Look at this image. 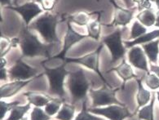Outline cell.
Wrapping results in <instances>:
<instances>
[{
    "label": "cell",
    "mask_w": 159,
    "mask_h": 120,
    "mask_svg": "<svg viewBox=\"0 0 159 120\" xmlns=\"http://www.w3.org/2000/svg\"><path fill=\"white\" fill-rule=\"evenodd\" d=\"M103 47H104V44L101 43L100 47L96 51H94L93 53H91L84 56V57H79V58H67L64 61L66 63L74 62V63L80 64V65H83V66L89 68V69L94 70L95 72L98 74V75L100 77V79H102L105 84H108V83H107L105 79L103 76V74L100 73V70H99V57H100V52L103 49Z\"/></svg>",
    "instance_id": "cell-7"
},
{
    "label": "cell",
    "mask_w": 159,
    "mask_h": 120,
    "mask_svg": "<svg viewBox=\"0 0 159 120\" xmlns=\"http://www.w3.org/2000/svg\"><path fill=\"white\" fill-rule=\"evenodd\" d=\"M155 26L159 28V11L156 13V21H155Z\"/></svg>",
    "instance_id": "cell-39"
},
{
    "label": "cell",
    "mask_w": 159,
    "mask_h": 120,
    "mask_svg": "<svg viewBox=\"0 0 159 120\" xmlns=\"http://www.w3.org/2000/svg\"><path fill=\"white\" fill-rule=\"evenodd\" d=\"M19 104H20V101H17V100L9 103L1 100V102H0V118H1V120L3 119L7 112H8L9 110H11L14 107L18 105Z\"/></svg>",
    "instance_id": "cell-30"
},
{
    "label": "cell",
    "mask_w": 159,
    "mask_h": 120,
    "mask_svg": "<svg viewBox=\"0 0 159 120\" xmlns=\"http://www.w3.org/2000/svg\"><path fill=\"white\" fill-rule=\"evenodd\" d=\"M63 101V100L52 98L50 102L48 103V105L45 106V112H46L49 116L54 115V114H56L57 112H59L60 108H61Z\"/></svg>",
    "instance_id": "cell-28"
},
{
    "label": "cell",
    "mask_w": 159,
    "mask_h": 120,
    "mask_svg": "<svg viewBox=\"0 0 159 120\" xmlns=\"http://www.w3.org/2000/svg\"><path fill=\"white\" fill-rule=\"evenodd\" d=\"M146 86L152 90H157L159 88V78L155 74L147 73L144 79Z\"/></svg>",
    "instance_id": "cell-29"
},
{
    "label": "cell",
    "mask_w": 159,
    "mask_h": 120,
    "mask_svg": "<svg viewBox=\"0 0 159 120\" xmlns=\"http://www.w3.org/2000/svg\"><path fill=\"white\" fill-rule=\"evenodd\" d=\"M29 1H34V0H29Z\"/></svg>",
    "instance_id": "cell-44"
},
{
    "label": "cell",
    "mask_w": 159,
    "mask_h": 120,
    "mask_svg": "<svg viewBox=\"0 0 159 120\" xmlns=\"http://www.w3.org/2000/svg\"><path fill=\"white\" fill-rule=\"evenodd\" d=\"M7 71L5 67H1V75H0V79L2 81L7 80Z\"/></svg>",
    "instance_id": "cell-35"
},
{
    "label": "cell",
    "mask_w": 159,
    "mask_h": 120,
    "mask_svg": "<svg viewBox=\"0 0 159 120\" xmlns=\"http://www.w3.org/2000/svg\"><path fill=\"white\" fill-rule=\"evenodd\" d=\"M112 70L116 71L117 74L122 78V79L123 80V86H124V83H126V81L129 80V79H134V78L137 79V76L135 75L134 71H133V69L131 68V65L126 63V61L125 60H122V63L120 64L118 66L109 70V72H110Z\"/></svg>",
    "instance_id": "cell-15"
},
{
    "label": "cell",
    "mask_w": 159,
    "mask_h": 120,
    "mask_svg": "<svg viewBox=\"0 0 159 120\" xmlns=\"http://www.w3.org/2000/svg\"><path fill=\"white\" fill-rule=\"evenodd\" d=\"M21 120H28V118H22Z\"/></svg>",
    "instance_id": "cell-43"
},
{
    "label": "cell",
    "mask_w": 159,
    "mask_h": 120,
    "mask_svg": "<svg viewBox=\"0 0 159 120\" xmlns=\"http://www.w3.org/2000/svg\"><path fill=\"white\" fill-rule=\"evenodd\" d=\"M156 95H157V100H158V102H159V91H158V92H157V93H156Z\"/></svg>",
    "instance_id": "cell-42"
},
{
    "label": "cell",
    "mask_w": 159,
    "mask_h": 120,
    "mask_svg": "<svg viewBox=\"0 0 159 120\" xmlns=\"http://www.w3.org/2000/svg\"><path fill=\"white\" fill-rule=\"evenodd\" d=\"M70 23L71 22L67 21V32H66V35L65 36V40H64L65 44H64L63 49L61 53L54 56V57H51V58H53V59L59 58V59L65 61L66 54L71 48V47L74 46V44H76L77 43L80 42L81 40H83V39H85L86 37H88V35H81L77 33L76 31H74Z\"/></svg>",
    "instance_id": "cell-12"
},
{
    "label": "cell",
    "mask_w": 159,
    "mask_h": 120,
    "mask_svg": "<svg viewBox=\"0 0 159 120\" xmlns=\"http://www.w3.org/2000/svg\"><path fill=\"white\" fill-rule=\"evenodd\" d=\"M24 96H26L30 104L34 105L35 107L46 106L52 100V97L46 95V94L40 93L36 92H28L24 93Z\"/></svg>",
    "instance_id": "cell-16"
},
{
    "label": "cell",
    "mask_w": 159,
    "mask_h": 120,
    "mask_svg": "<svg viewBox=\"0 0 159 120\" xmlns=\"http://www.w3.org/2000/svg\"><path fill=\"white\" fill-rule=\"evenodd\" d=\"M132 2L137 4V8L139 12L151 8L150 0H132Z\"/></svg>",
    "instance_id": "cell-34"
},
{
    "label": "cell",
    "mask_w": 159,
    "mask_h": 120,
    "mask_svg": "<svg viewBox=\"0 0 159 120\" xmlns=\"http://www.w3.org/2000/svg\"><path fill=\"white\" fill-rule=\"evenodd\" d=\"M122 33L121 29H117L111 35H107L102 39V44L106 45L111 53V63H115L119 60L123 59L126 54V50L123 46Z\"/></svg>",
    "instance_id": "cell-5"
},
{
    "label": "cell",
    "mask_w": 159,
    "mask_h": 120,
    "mask_svg": "<svg viewBox=\"0 0 159 120\" xmlns=\"http://www.w3.org/2000/svg\"><path fill=\"white\" fill-rule=\"evenodd\" d=\"M118 90V88L113 89L109 84H105L104 87L98 90H90V96L93 100L92 107L96 108L109 105H124L122 103L119 102L115 97V93Z\"/></svg>",
    "instance_id": "cell-6"
},
{
    "label": "cell",
    "mask_w": 159,
    "mask_h": 120,
    "mask_svg": "<svg viewBox=\"0 0 159 120\" xmlns=\"http://www.w3.org/2000/svg\"><path fill=\"white\" fill-rule=\"evenodd\" d=\"M6 8L15 11L20 14L23 18V20L25 21V25L27 27L30 25V23L34 18L36 17L43 11L37 3L34 2H26L21 6H10V7H7Z\"/></svg>",
    "instance_id": "cell-11"
},
{
    "label": "cell",
    "mask_w": 159,
    "mask_h": 120,
    "mask_svg": "<svg viewBox=\"0 0 159 120\" xmlns=\"http://www.w3.org/2000/svg\"><path fill=\"white\" fill-rule=\"evenodd\" d=\"M75 113V107L69 104H63L56 118L58 120H72Z\"/></svg>",
    "instance_id": "cell-24"
},
{
    "label": "cell",
    "mask_w": 159,
    "mask_h": 120,
    "mask_svg": "<svg viewBox=\"0 0 159 120\" xmlns=\"http://www.w3.org/2000/svg\"><path fill=\"white\" fill-rule=\"evenodd\" d=\"M38 72L39 70L37 69L28 66L22 61V58H20L16 61L14 66L8 70V74L11 79L26 81L28 79H31L34 77L41 76L42 74L38 75Z\"/></svg>",
    "instance_id": "cell-9"
},
{
    "label": "cell",
    "mask_w": 159,
    "mask_h": 120,
    "mask_svg": "<svg viewBox=\"0 0 159 120\" xmlns=\"http://www.w3.org/2000/svg\"><path fill=\"white\" fill-rule=\"evenodd\" d=\"M59 0H37V2L41 4L44 11H52Z\"/></svg>",
    "instance_id": "cell-33"
},
{
    "label": "cell",
    "mask_w": 159,
    "mask_h": 120,
    "mask_svg": "<svg viewBox=\"0 0 159 120\" xmlns=\"http://www.w3.org/2000/svg\"><path fill=\"white\" fill-rule=\"evenodd\" d=\"M138 83V93H137V102H138V108L144 107L146 105H148V102H150V100L152 98L151 92L148 90L145 89L142 84L141 80L136 79Z\"/></svg>",
    "instance_id": "cell-21"
},
{
    "label": "cell",
    "mask_w": 159,
    "mask_h": 120,
    "mask_svg": "<svg viewBox=\"0 0 159 120\" xmlns=\"http://www.w3.org/2000/svg\"><path fill=\"white\" fill-rule=\"evenodd\" d=\"M19 44L22 51V57H44L51 58L50 48L52 44L45 45L37 36L31 34L26 25H23L19 36Z\"/></svg>",
    "instance_id": "cell-1"
},
{
    "label": "cell",
    "mask_w": 159,
    "mask_h": 120,
    "mask_svg": "<svg viewBox=\"0 0 159 120\" xmlns=\"http://www.w3.org/2000/svg\"><path fill=\"white\" fill-rule=\"evenodd\" d=\"M103 12L100 11L98 14V18L96 21L90 22L87 25V31H88V37H91L96 40H98L100 37V32H101V25L102 23L100 22V17Z\"/></svg>",
    "instance_id": "cell-22"
},
{
    "label": "cell",
    "mask_w": 159,
    "mask_h": 120,
    "mask_svg": "<svg viewBox=\"0 0 159 120\" xmlns=\"http://www.w3.org/2000/svg\"><path fill=\"white\" fill-rule=\"evenodd\" d=\"M67 85L72 96L73 103L75 104L81 101L83 105H86L90 82L86 78L83 69H79L77 71L69 74Z\"/></svg>",
    "instance_id": "cell-3"
},
{
    "label": "cell",
    "mask_w": 159,
    "mask_h": 120,
    "mask_svg": "<svg viewBox=\"0 0 159 120\" xmlns=\"http://www.w3.org/2000/svg\"><path fill=\"white\" fill-rule=\"evenodd\" d=\"M151 72L155 74L159 78V66H156V65H151L150 69H149Z\"/></svg>",
    "instance_id": "cell-36"
},
{
    "label": "cell",
    "mask_w": 159,
    "mask_h": 120,
    "mask_svg": "<svg viewBox=\"0 0 159 120\" xmlns=\"http://www.w3.org/2000/svg\"><path fill=\"white\" fill-rule=\"evenodd\" d=\"M87 111L91 113L102 115L110 120H123L126 118L131 117L132 114L130 113L125 105H110L105 108H89Z\"/></svg>",
    "instance_id": "cell-8"
},
{
    "label": "cell",
    "mask_w": 159,
    "mask_h": 120,
    "mask_svg": "<svg viewBox=\"0 0 159 120\" xmlns=\"http://www.w3.org/2000/svg\"><path fill=\"white\" fill-rule=\"evenodd\" d=\"M59 23V15H53L49 12H47L43 15L41 17L31 23L29 25V29L34 30L38 31L42 36V38L48 44H53L56 43H60V40L57 38L56 33V27Z\"/></svg>",
    "instance_id": "cell-2"
},
{
    "label": "cell",
    "mask_w": 159,
    "mask_h": 120,
    "mask_svg": "<svg viewBox=\"0 0 159 120\" xmlns=\"http://www.w3.org/2000/svg\"><path fill=\"white\" fill-rule=\"evenodd\" d=\"M128 59L130 63L135 68L142 70L147 73H149L148 68V62L146 58V54L143 48L135 46L131 48L128 53Z\"/></svg>",
    "instance_id": "cell-13"
},
{
    "label": "cell",
    "mask_w": 159,
    "mask_h": 120,
    "mask_svg": "<svg viewBox=\"0 0 159 120\" xmlns=\"http://www.w3.org/2000/svg\"><path fill=\"white\" fill-rule=\"evenodd\" d=\"M114 8V14H113V21L109 25L102 24V25L105 26L113 27V26H122L125 27L131 21L134 17L135 11L131 9H124L118 6L116 3L115 0H109Z\"/></svg>",
    "instance_id": "cell-10"
},
{
    "label": "cell",
    "mask_w": 159,
    "mask_h": 120,
    "mask_svg": "<svg viewBox=\"0 0 159 120\" xmlns=\"http://www.w3.org/2000/svg\"><path fill=\"white\" fill-rule=\"evenodd\" d=\"M142 48L151 63H154V65H156L157 63L159 55V39H155L150 43L143 44Z\"/></svg>",
    "instance_id": "cell-17"
},
{
    "label": "cell",
    "mask_w": 159,
    "mask_h": 120,
    "mask_svg": "<svg viewBox=\"0 0 159 120\" xmlns=\"http://www.w3.org/2000/svg\"><path fill=\"white\" fill-rule=\"evenodd\" d=\"M157 38H159V30H152L151 32L146 33L145 35H142L141 37L138 38L133 41H125L124 44L126 48H131L135 47V45H138V44L143 45V44L150 43Z\"/></svg>",
    "instance_id": "cell-18"
},
{
    "label": "cell",
    "mask_w": 159,
    "mask_h": 120,
    "mask_svg": "<svg viewBox=\"0 0 159 120\" xmlns=\"http://www.w3.org/2000/svg\"><path fill=\"white\" fill-rule=\"evenodd\" d=\"M18 1L19 0H13V5L14 6H18Z\"/></svg>",
    "instance_id": "cell-41"
},
{
    "label": "cell",
    "mask_w": 159,
    "mask_h": 120,
    "mask_svg": "<svg viewBox=\"0 0 159 120\" xmlns=\"http://www.w3.org/2000/svg\"><path fill=\"white\" fill-rule=\"evenodd\" d=\"M19 44V38L10 39L7 37L1 35V57H3L12 48Z\"/></svg>",
    "instance_id": "cell-25"
},
{
    "label": "cell",
    "mask_w": 159,
    "mask_h": 120,
    "mask_svg": "<svg viewBox=\"0 0 159 120\" xmlns=\"http://www.w3.org/2000/svg\"><path fill=\"white\" fill-rule=\"evenodd\" d=\"M147 33V29L144 25L138 21L137 20L133 22L131 30V36H130V39H136L138 38L141 37L142 35H145Z\"/></svg>",
    "instance_id": "cell-27"
},
{
    "label": "cell",
    "mask_w": 159,
    "mask_h": 120,
    "mask_svg": "<svg viewBox=\"0 0 159 120\" xmlns=\"http://www.w3.org/2000/svg\"><path fill=\"white\" fill-rule=\"evenodd\" d=\"M151 1H152V2H155V4L157 5V9L159 10V0H151Z\"/></svg>",
    "instance_id": "cell-40"
},
{
    "label": "cell",
    "mask_w": 159,
    "mask_h": 120,
    "mask_svg": "<svg viewBox=\"0 0 159 120\" xmlns=\"http://www.w3.org/2000/svg\"><path fill=\"white\" fill-rule=\"evenodd\" d=\"M66 62L56 69H48L43 66L45 69V74L48 77L49 84H50V92L53 95H57L65 100L66 92L64 89V81L70 72L66 71Z\"/></svg>",
    "instance_id": "cell-4"
},
{
    "label": "cell",
    "mask_w": 159,
    "mask_h": 120,
    "mask_svg": "<svg viewBox=\"0 0 159 120\" xmlns=\"http://www.w3.org/2000/svg\"><path fill=\"white\" fill-rule=\"evenodd\" d=\"M1 5H2V7H10L11 6V0H1Z\"/></svg>",
    "instance_id": "cell-37"
},
{
    "label": "cell",
    "mask_w": 159,
    "mask_h": 120,
    "mask_svg": "<svg viewBox=\"0 0 159 120\" xmlns=\"http://www.w3.org/2000/svg\"><path fill=\"white\" fill-rule=\"evenodd\" d=\"M125 2V4H126V6L128 8H131V7H133V2H132V0H123Z\"/></svg>",
    "instance_id": "cell-38"
},
{
    "label": "cell",
    "mask_w": 159,
    "mask_h": 120,
    "mask_svg": "<svg viewBox=\"0 0 159 120\" xmlns=\"http://www.w3.org/2000/svg\"><path fill=\"white\" fill-rule=\"evenodd\" d=\"M74 120H103L101 118L96 117V116L92 115L91 113H88L86 108V105H83V109L82 111L77 115L76 118Z\"/></svg>",
    "instance_id": "cell-32"
},
{
    "label": "cell",
    "mask_w": 159,
    "mask_h": 120,
    "mask_svg": "<svg viewBox=\"0 0 159 120\" xmlns=\"http://www.w3.org/2000/svg\"><path fill=\"white\" fill-rule=\"evenodd\" d=\"M30 82L31 80H16L14 81V82H11V83H6L4 85H2L1 88H0L1 98H8V97L13 96L14 95H16L18 92H20L25 86L27 85Z\"/></svg>",
    "instance_id": "cell-14"
},
{
    "label": "cell",
    "mask_w": 159,
    "mask_h": 120,
    "mask_svg": "<svg viewBox=\"0 0 159 120\" xmlns=\"http://www.w3.org/2000/svg\"><path fill=\"white\" fill-rule=\"evenodd\" d=\"M95 12L90 13L86 11H80L77 12L75 13L72 15H69L66 16V19H68V21L74 22V24L80 25V26H86L90 23V19H91V16L92 14H95Z\"/></svg>",
    "instance_id": "cell-19"
},
{
    "label": "cell",
    "mask_w": 159,
    "mask_h": 120,
    "mask_svg": "<svg viewBox=\"0 0 159 120\" xmlns=\"http://www.w3.org/2000/svg\"><path fill=\"white\" fill-rule=\"evenodd\" d=\"M30 118L31 120H50L51 116L48 115L40 107H34L31 112Z\"/></svg>",
    "instance_id": "cell-31"
},
{
    "label": "cell",
    "mask_w": 159,
    "mask_h": 120,
    "mask_svg": "<svg viewBox=\"0 0 159 120\" xmlns=\"http://www.w3.org/2000/svg\"><path fill=\"white\" fill-rule=\"evenodd\" d=\"M30 109V103L25 105L19 106L16 105L11 110V113L9 118L6 120H21L24 118V115Z\"/></svg>",
    "instance_id": "cell-26"
},
{
    "label": "cell",
    "mask_w": 159,
    "mask_h": 120,
    "mask_svg": "<svg viewBox=\"0 0 159 120\" xmlns=\"http://www.w3.org/2000/svg\"><path fill=\"white\" fill-rule=\"evenodd\" d=\"M155 99H156V96L153 94L150 100V102L139 109V112H138V116H139V119L154 120V118H153V109H154Z\"/></svg>",
    "instance_id": "cell-23"
},
{
    "label": "cell",
    "mask_w": 159,
    "mask_h": 120,
    "mask_svg": "<svg viewBox=\"0 0 159 120\" xmlns=\"http://www.w3.org/2000/svg\"><path fill=\"white\" fill-rule=\"evenodd\" d=\"M136 20L139 21L143 25L147 27H151L155 25L156 21V15L152 8L144 9L139 12L135 16Z\"/></svg>",
    "instance_id": "cell-20"
}]
</instances>
